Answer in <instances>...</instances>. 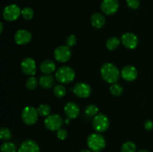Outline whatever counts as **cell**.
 Returning <instances> with one entry per match:
<instances>
[{
  "mask_svg": "<svg viewBox=\"0 0 153 152\" xmlns=\"http://www.w3.org/2000/svg\"><path fill=\"white\" fill-rule=\"evenodd\" d=\"M100 74L103 80L109 83H117L120 78L119 69L111 63H106L103 64L100 69Z\"/></svg>",
  "mask_w": 153,
  "mask_h": 152,
  "instance_id": "obj_1",
  "label": "cell"
},
{
  "mask_svg": "<svg viewBox=\"0 0 153 152\" xmlns=\"http://www.w3.org/2000/svg\"><path fill=\"white\" fill-rule=\"evenodd\" d=\"M87 144L90 150L94 152H100L105 148L106 141L105 137L100 134H91L88 136Z\"/></svg>",
  "mask_w": 153,
  "mask_h": 152,
  "instance_id": "obj_2",
  "label": "cell"
},
{
  "mask_svg": "<svg viewBox=\"0 0 153 152\" xmlns=\"http://www.w3.org/2000/svg\"><path fill=\"white\" fill-rule=\"evenodd\" d=\"M55 78L61 83H69L73 81L76 77V72L71 67L63 66L55 72Z\"/></svg>",
  "mask_w": 153,
  "mask_h": 152,
  "instance_id": "obj_3",
  "label": "cell"
},
{
  "mask_svg": "<svg viewBox=\"0 0 153 152\" xmlns=\"http://www.w3.org/2000/svg\"><path fill=\"white\" fill-rule=\"evenodd\" d=\"M38 116L37 109L31 106H27L22 110V120L25 125H34L38 120Z\"/></svg>",
  "mask_w": 153,
  "mask_h": 152,
  "instance_id": "obj_4",
  "label": "cell"
},
{
  "mask_svg": "<svg viewBox=\"0 0 153 152\" xmlns=\"http://www.w3.org/2000/svg\"><path fill=\"white\" fill-rule=\"evenodd\" d=\"M21 11L22 10L17 4H9V5L6 6L3 10V18L7 22H13L19 17V16L21 15Z\"/></svg>",
  "mask_w": 153,
  "mask_h": 152,
  "instance_id": "obj_5",
  "label": "cell"
},
{
  "mask_svg": "<svg viewBox=\"0 0 153 152\" xmlns=\"http://www.w3.org/2000/svg\"><path fill=\"white\" fill-rule=\"evenodd\" d=\"M62 117L58 114H52L48 116L44 121L46 128L51 131H58L63 125Z\"/></svg>",
  "mask_w": 153,
  "mask_h": 152,
  "instance_id": "obj_6",
  "label": "cell"
},
{
  "mask_svg": "<svg viewBox=\"0 0 153 152\" xmlns=\"http://www.w3.org/2000/svg\"><path fill=\"white\" fill-rule=\"evenodd\" d=\"M109 124L108 118L102 113H99L93 120V128L97 132L102 133L108 129Z\"/></svg>",
  "mask_w": 153,
  "mask_h": 152,
  "instance_id": "obj_7",
  "label": "cell"
},
{
  "mask_svg": "<svg viewBox=\"0 0 153 152\" xmlns=\"http://www.w3.org/2000/svg\"><path fill=\"white\" fill-rule=\"evenodd\" d=\"M72 55L70 48L67 46H60L54 51V57L57 61L60 63L67 62Z\"/></svg>",
  "mask_w": 153,
  "mask_h": 152,
  "instance_id": "obj_8",
  "label": "cell"
},
{
  "mask_svg": "<svg viewBox=\"0 0 153 152\" xmlns=\"http://www.w3.org/2000/svg\"><path fill=\"white\" fill-rule=\"evenodd\" d=\"M73 92L79 98H86L91 95V87L88 83L80 82L73 86Z\"/></svg>",
  "mask_w": 153,
  "mask_h": 152,
  "instance_id": "obj_9",
  "label": "cell"
},
{
  "mask_svg": "<svg viewBox=\"0 0 153 152\" xmlns=\"http://www.w3.org/2000/svg\"><path fill=\"white\" fill-rule=\"evenodd\" d=\"M118 0H103L101 3V10L105 14L113 15L119 9Z\"/></svg>",
  "mask_w": 153,
  "mask_h": 152,
  "instance_id": "obj_10",
  "label": "cell"
},
{
  "mask_svg": "<svg viewBox=\"0 0 153 152\" xmlns=\"http://www.w3.org/2000/svg\"><path fill=\"white\" fill-rule=\"evenodd\" d=\"M21 69L26 75L34 76L37 69L34 60L31 58H25L21 63Z\"/></svg>",
  "mask_w": 153,
  "mask_h": 152,
  "instance_id": "obj_11",
  "label": "cell"
},
{
  "mask_svg": "<svg viewBox=\"0 0 153 152\" xmlns=\"http://www.w3.org/2000/svg\"><path fill=\"white\" fill-rule=\"evenodd\" d=\"M32 39V35L31 32L26 29H19L15 33L14 41L16 44L19 46L28 44Z\"/></svg>",
  "mask_w": 153,
  "mask_h": 152,
  "instance_id": "obj_12",
  "label": "cell"
},
{
  "mask_svg": "<svg viewBox=\"0 0 153 152\" xmlns=\"http://www.w3.org/2000/svg\"><path fill=\"white\" fill-rule=\"evenodd\" d=\"M121 42L126 48L134 49L138 45V38L134 34L131 32L125 33L121 37Z\"/></svg>",
  "mask_w": 153,
  "mask_h": 152,
  "instance_id": "obj_13",
  "label": "cell"
},
{
  "mask_svg": "<svg viewBox=\"0 0 153 152\" xmlns=\"http://www.w3.org/2000/svg\"><path fill=\"white\" fill-rule=\"evenodd\" d=\"M18 152H40L38 144L33 139H26L21 144Z\"/></svg>",
  "mask_w": 153,
  "mask_h": 152,
  "instance_id": "obj_14",
  "label": "cell"
},
{
  "mask_svg": "<svg viewBox=\"0 0 153 152\" xmlns=\"http://www.w3.org/2000/svg\"><path fill=\"white\" fill-rule=\"evenodd\" d=\"M121 76L127 81H133L137 77V71L133 66H126L121 71Z\"/></svg>",
  "mask_w": 153,
  "mask_h": 152,
  "instance_id": "obj_15",
  "label": "cell"
},
{
  "mask_svg": "<svg viewBox=\"0 0 153 152\" xmlns=\"http://www.w3.org/2000/svg\"><path fill=\"white\" fill-rule=\"evenodd\" d=\"M64 113L68 119H74L79 116L80 109L75 102H68L64 106Z\"/></svg>",
  "mask_w": 153,
  "mask_h": 152,
  "instance_id": "obj_16",
  "label": "cell"
},
{
  "mask_svg": "<svg viewBox=\"0 0 153 152\" xmlns=\"http://www.w3.org/2000/svg\"><path fill=\"white\" fill-rule=\"evenodd\" d=\"M91 25L95 28H101L105 24V18L101 13H94L91 16Z\"/></svg>",
  "mask_w": 153,
  "mask_h": 152,
  "instance_id": "obj_17",
  "label": "cell"
},
{
  "mask_svg": "<svg viewBox=\"0 0 153 152\" xmlns=\"http://www.w3.org/2000/svg\"><path fill=\"white\" fill-rule=\"evenodd\" d=\"M55 78L52 75H44L39 79V84L43 89H50L54 86Z\"/></svg>",
  "mask_w": 153,
  "mask_h": 152,
  "instance_id": "obj_18",
  "label": "cell"
},
{
  "mask_svg": "<svg viewBox=\"0 0 153 152\" xmlns=\"http://www.w3.org/2000/svg\"><path fill=\"white\" fill-rule=\"evenodd\" d=\"M40 70L45 75H51L55 71V64L51 60H45L40 64Z\"/></svg>",
  "mask_w": 153,
  "mask_h": 152,
  "instance_id": "obj_19",
  "label": "cell"
},
{
  "mask_svg": "<svg viewBox=\"0 0 153 152\" xmlns=\"http://www.w3.org/2000/svg\"><path fill=\"white\" fill-rule=\"evenodd\" d=\"M120 43V40L119 38L116 37H112L108 39L107 42H106V47L110 51L114 50L119 46Z\"/></svg>",
  "mask_w": 153,
  "mask_h": 152,
  "instance_id": "obj_20",
  "label": "cell"
},
{
  "mask_svg": "<svg viewBox=\"0 0 153 152\" xmlns=\"http://www.w3.org/2000/svg\"><path fill=\"white\" fill-rule=\"evenodd\" d=\"M110 92L111 93L115 96H120L122 95L123 92V88L121 86L120 83H111L110 86Z\"/></svg>",
  "mask_w": 153,
  "mask_h": 152,
  "instance_id": "obj_21",
  "label": "cell"
},
{
  "mask_svg": "<svg viewBox=\"0 0 153 152\" xmlns=\"http://www.w3.org/2000/svg\"><path fill=\"white\" fill-rule=\"evenodd\" d=\"M37 112H38V114L41 116H44V117H47L48 116H49L51 113V107L49 104H40L38 107H37Z\"/></svg>",
  "mask_w": 153,
  "mask_h": 152,
  "instance_id": "obj_22",
  "label": "cell"
},
{
  "mask_svg": "<svg viewBox=\"0 0 153 152\" xmlns=\"http://www.w3.org/2000/svg\"><path fill=\"white\" fill-rule=\"evenodd\" d=\"M66 92H67V90H66V88L64 85L58 84L54 87L53 93L57 98H62L66 95Z\"/></svg>",
  "mask_w": 153,
  "mask_h": 152,
  "instance_id": "obj_23",
  "label": "cell"
},
{
  "mask_svg": "<svg viewBox=\"0 0 153 152\" xmlns=\"http://www.w3.org/2000/svg\"><path fill=\"white\" fill-rule=\"evenodd\" d=\"M38 83L39 81H37V77H35L34 76H31L27 79L26 82H25V87L28 90H34L37 86Z\"/></svg>",
  "mask_w": 153,
  "mask_h": 152,
  "instance_id": "obj_24",
  "label": "cell"
},
{
  "mask_svg": "<svg viewBox=\"0 0 153 152\" xmlns=\"http://www.w3.org/2000/svg\"><path fill=\"white\" fill-rule=\"evenodd\" d=\"M1 152H16V147L10 142H4L1 145Z\"/></svg>",
  "mask_w": 153,
  "mask_h": 152,
  "instance_id": "obj_25",
  "label": "cell"
},
{
  "mask_svg": "<svg viewBox=\"0 0 153 152\" xmlns=\"http://www.w3.org/2000/svg\"><path fill=\"white\" fill-rule=\"evenodd\" d=\"M136 145L131 141L125 142L121 147V152H136Z\"/></svg>",
  "mask_w": 153,
  "mask_h": 152,
  "instance_id": "obj_26",
  "label": "cell"
},
{
  "mask_svg": "<svg viewBox=\"0 0 153 152\" xmlns=\"http://www.w3.org/2000/svg\"><path fill=\"white\" fill-rule=\"evenodd\" d=\"M34 10L32 8L29 7H25L23 9H22V11H21V15H22V17L24 18L26 20H30L33 18L34 16Z\"/></svg>",
  "mask_w": 153,
  "mask_h": 152,
  "instance_id": "obj_27",
  "label": "cell"
},
{
  "mask_svg": "<svg viewBox=\"0 0 153 152\" xmlns=\"http://www.w3.org/2000/svg\"><path fill=\"white\" fill-rule=\"evenodd\" d=\"M0 137L4 141H7L12 138V133L8 128H1L0 131Z\"/></svg>",
  "mask_w": 153,
  "mask_h": 152,
  "instance_id": "obj_28",
  "label": "cell"
},
{
  "mask_svg": "<svg viewBox=\"0 0 153 152\" xmlns=\"http://www.w3.org/2000/svg\"><path fill=\"white\" fill-rule=\"evenodd\" d=\"M99 112V108L94 104H90L85 108V113L88 116H96Z\"/></svg>",
  "mask_w": 153,
  "mask_h": 152,
  "instance_id": "obj_29",
  "label": "cell"
},
{
  "mask_svg": "<svg viewBox=\"0 0 153 152\" xmlns=\"http://www.w3.org/2000/svg\"><path fill=\"white\" fill-rule=\"evenodd\" d=\"M76 43H77V38L74 34L70 35L66 40V45L70 48L74 46L76 44Z\"/></svg>",
  "mask_w": 153,
  "mask_h": 152,
  "instance_id": "obj_30",
  "label": "cell"
},
{
  "mask_svg": "<svg viewBox=\"0 0 153 152\" xmlns=\"http://www.w3.org/2000/svg\"><path fill=\"white\" fill-rule=\"evenodd\" d=\"M126 3L128 7L133 9V10L138 8V7L140 6V1L139 0H126Z\"/></svg>",
  "mask_w": 153,
  "mask_h": 152,
  "instance_id": "obj_31",
  "label": "cell"
},
{
  "mask_svg": "<svg viewBox=\"0 0 153 152\" xmlns=\"http://www.w3.org/2000/svg\"><path fill=\"white\" fill-rule=\"evenodd\" d=\"M68 133L64 128H60L58 131H57V137L61 140H64L67 137Z\"/></svg>",
  "mask_w": 153,
  "mask_h": 152,
  "instance_id": "obj_32",
  "label": "cell"
},
{
  "mask_svg": "<svg viewBox=\"0 0 153 152\" xmlns=\"http://www.w3.org/2000/svg\"><path fill=\"white\" fill-rule=\"evenodd\" d=\"M144 128L146 131H151L153 128V122L151 120H147L145 122Z\"/></svg>",
  "mask_w": 153,
  "mask_h": 152,
  "instance_id": "obj_33",
  "label": "cell"
},
{
  "mask_svg": "<svg viewBox=\"0 0 153 152\" xmlns=\"http://www.w3.org/2000/svg\"><path fill=\"white\" fill-rule=\"evenodd\" d=\"M3 29H4V25L3 22H0V34L3 32Z\"/></svg>",
  "mask_w": 153,
  "mask_h": 152,
  "instance_id": "obj_34",
  "label": "cell"
},
{
  "mask_svg": "<svg viewBox=\"0 0 153 152\" xmlns=\"http://www.w3.org/2000/svg\"><path fill=\"white\" fill-rule=\"evenodd\" d=\"M79 152H91V151L88 150V149H84V150H82L81 151Z\"/></svg>",
  "mask_w": 153,
  "mask_h": 152,
  "instance_id": "obj_35",
  "label": "cell"
},
{
  "mask_svg": "<svg viewBox=\"0 0 153 152\" xmlns=\"http://www.w3.org/2000/svg\"><path fill=\"white\" fill-rule=\"evenodd\" d=\"M137 152H149V151H148L147 150H143H143L138 151H137Z\"/></svg>",
  "mask_w": 153,
  "mask_h": 152,
  "instance_id": "obj_36",
  "label": "cell"
},
{
  "mask_svg": "<svg viewBox=\"0 0 153 152\" xmlns=\"http://www.w3.org/2000/svg\"><path fill=\"white\" fill-rule=\"evenodd\" d=\"M69 119H67V120H65V123H67V124H69Z\"/></svg>",
  "mask_w": 153,
  "mask_h": 152,
  "instance_id": "obj_37",
  "label": "cell"
}]
</instances>
